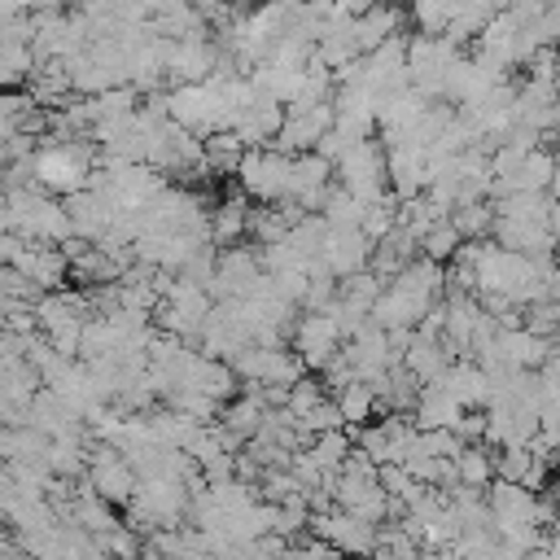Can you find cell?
<instances>
[{"label":"cell","instance_id":"obj_1","mask_svg":"<svg viewBox=\"0 0 560 560\" xmlns=\"http://www.w3.org/2000/svg\"><path fill=\"white\" fill-rule=\"evenodd\" d=\"M464 61L459 44L446 35H411L407 39V70H411V88L424 92L429 101H446V83L455 74V66Z\"/></svg>","mask_w":560,"mask_h":560},{"label":"cell","instance_id":"obj_2","mask_svg":"<svg viewBox=\"0 0 560 560\" xmlns=\"http://www.w3.org/2000/svg\"><path fill=\"white\" fill-rule=\"evenodd\" d=\"M337 184L350 188L359 201H381L385 188H389V153H385V140L381 136H368L359 144H350L337 162Z\"/></svg>","mask_w":560,"mask_h":560},{"label":"cell","instance_id":"obj_3","mask_svg":"<svg viewBox=\"0 0 560 560\" xmlns=\"http://www.w3.org/2000/svg\"><path fill=\"white\" fill-rule=\"evenodd\" d=\"M289 175H293V153H280V149L262 144V149H249V153L241 158L236 184H241V192H249L254 201L276 206V201L289 197Z\"/></svg>","mask_w":560,"mask_h":560},{"label":"cell","instance_id":"obj_4","mask_svg":"<svg viewBox=\"0 0 560 560\" xmlns=\"http://www.w3.org/2000/svg\"><path fill=\"white\" fill-rule=\"evenodd\" d=\"M166 96H171V118L184 122L197 136H214V131H228L232 127L228 122V101H223V92L210 79L206 83H179Z\"/></svg>","mask_w":560,"mask_h":560},{"label":"cell","instance_id":"obj_5","mask_svg":"<svg viewBox=\"0 0 560 560\" xmlns=\"http://www.w3.org/2000/svg\"><path fill=\"white\" fill-rule=\"evenodd\" d=\"M289 346L302 354V363H306L311 372H324V368L346 350V332H341V324H337L328 311H302L298 324H293Z\"/></svg>","mask_w":560,"mask_h":560},{"label":"cell","instance_id":"obj_6","mask_svg":"<svg viewBox=\"0 0 560 560\" xmlns=\"http://www.w3.org/2000/svg\"><path fill=\"white\" fill-rule=\"evenodd\" d=\"M262 276H267V267H262V254L258 249H249V245H223L219 258H214V276L206 280V289H210L214 302H228V298H245Z\"/></svg>","mask_w":560,"mask_h":560},{"label":"cell","instance_id":"obj_7","mask_svg":"<svg viewBox=\"0 0 560 560\" xmlns=\"http://www.w3.org/2000/svg\"><path fill=\"white\" fill-rule=\"evenodd\" d=\"M332 122H337V109H332V101H324V105H311V101H293L289 105V118H284V127H280V136L271 140V149H280V153H311V149H319V140L332 131Z\"/></svg>","mask_w":560,"mask_h":560},{"label":"cell","instance_id":"obj_8","mask_svg":"<svg viewBox=\"0 0 560 560\" xmlns=\"http://www.w3.org/2000/svg\"><path fill=\"white\" fill-rule=\"evenodd\" d=\"M223 61L219 39H166V79L179 83H206Z\"/></svg>","mask_w":560,"mask_h":560},{"label":"cell","instance_id":"obj_9","mask_svg":"<svg viewBox=\"0 0 560 560\" xmlns=\"http://www.w3.org/2000/svg\"><path fill=\"white\" fill-rule=\"evenodd\" d=\"M490 516H494V529H512V525H542V490H529L521 481H503L494 477L490 490Z\"/></svg>","mask_w":560,"mask_h":560},{"label":"cell","instance_id":"obj_10","mask_svg":"<svg viewBox=\"0 0 560 560\" xmlns=\"http://www.w3.org/2000/svg\"><path fill=\"white\" fill-rule=\"evenodd\" d=\"M66 210H70V219H74V236H83V241H105L109 232H114V219H118V201L109 197V192H101V188H83V192H70L66 197Z\"/></svg>","mask_w":560,"mask_h":560},{"label":"cell","instance_id":"obj_11","mask_svg":"<svg viewBox=\"0 0 560 560\" xmlns=\"http://www.w3.org/2000/svg\"><path fill=\"white\" fill-rule=\"evenodd\" d=\"M389 153V192L411 201L420 192H429V149L411 144V140H398V144H385Z\"/></svg>","mask_w":560,"mask_h":560},{"label":"cell","instance_id":"obj_12","mask_svg":"<svg viewBox=\"0 0 560 560\" xmlns=\"http://www.w3.org/2000/svg\"><path fill=\"white\" fill-rule=\"evenodd\" d=\"M372 249H376V241L363 228H332L328 241H324L319 262L341 280V276H354V271L372 267Z\"/></svg>","mask_w":560,"mask_h":560},{"label":"cell","instance_id":"obj_13","mask_svg":"<svg viewBox=\"0 0 560 560\" xmlns=\"http://www.w3.org/2000/svg\"><path fill=\"white\" fill-rule=\"evenodd\" d=\"M451 363H455V354H451V346H446L442 332H429V328H416V332H411V341H407V350H402V368H407L420 385L442 381V376L451 372Z\"/></svg>","mask_w":560,"mask_h":560},{"label":"cell","instance_id":"obj_14","mask_svg":"<svg viewBox=\"0 0 560 560\" xmlns=\"http://www.w3.org/2000/svg\"><path fill=\"white\" fill-rule=\"evenodd\" d=\"M9 267H22L44 293L66 289V280H70V258H66V249H61V245H44V241H31V245L22 249V258L9 262Z\"/></svg>","mask_w":560,"mask_h":560},{"label":"cell","instance_id":"obj_15","mask_svg":"<svg viewBox=\"0 0 560 560\" xmlns=\"http://www.w3.org/2000/svg\"><path fill=\"white\" fill-rule=\"evenodd\" d=\"M254 228V210H249V192H232L210 210V241L214 245H241Z\"/></svg>","mask_w":560,"mask_h":560},{"label":"cell","instance_id":"obj_16","mask_svg":"<svg viewBox=\"0 0 560 560\" xmlns=\"http://www.w3.org/2000/svg\"><path fill=\"white\" fill-rule=\"evenodd\" d=\"M464 402L442 385V381H433V385H424L420 389V398H416V429H455L459 420H464Z\"/></svg>","mask_w":560,"mask_h":560},{"label":"cell","instance_id":"obj_17","mask_svg":"<svg viewBox=\"0 0 560 560\" xmlns=\"http://www.w3.org/2000/svg\"><path fill=\"white\" fill-rule=\"evenodd\" d=\"M267 411H271V407H267V398H262V385H245L232 402H223V416H219V420H223L241 442H249V438L262 429Z\"/></svg>","mask_w":560,"mask_h":560},{"label":"cell","instance_id":"obj_18","mask_svg":"<svg viewBox=\"0 0 560 560\" xmlns=\"http://www.w3.org/2000/svg\"><path fill=\"white\" fill-rule=\"evenodd\" d=\"M551 179H556V153L538 144V149L521 162L516 175H508V179L494 184V197H499V192H551Z\"/></svg>","mask_w":560,"mask_h":560},{"label":"cell","instance_id":"obj_19","mask_svg":"<svg viewBox=\"0 0 560 560\" xmlns=\"http://www.w3.org/2000/svg\"><path fill=\"white\" fill-rule=\"evenodd\" d=\"M442 385L464 402V407H490V372L477 359H455L451 372L442 376Z\"/></svg>","mask_w":560,"mask_h":560},{"label":"cell","instance_id":"obj_20","mask_svg":"<svg viewBox=\"0 0 560 560\" xmlns=\"http://www.w3.org/2000/svg\"><path fill=\"white\" fill-rule=\"evenodd\" d=\"M499 13H503V0H459V4H455V18H451V26H446V39L468 44V39H477Z\"/></svg>","mask_w":560,"mask_h":560},{"label":"cell","instance_id":"obj_21","mask_svg":"<svg viewBox=\"0 0 560 560\" xmlns=\"http://www.w3.org/2000/svg\"><path fill=\"white\" fill-rule=\"evenodd\" d=\"M35 70H39V52H35L31 39H4L0 44V79H4L9 92L13 88H26Z\"/></svg>","mask_w":560,"mask_h":560},{"label":"cell","instance_id":"obj_22","mask_svg":"<svg viewBox=\"0 0 560 560\" xmlns=\"http://www.w3.org/2000/svg\"><path fill=\"white\" fill-rule=\"evenodd\" d=\"M402 22H407V13H402L398 4H376V9H368V13L359 18V44H363V52H372V48H381L385 39L402 35Z\"/></svg>","mask_w":560,"mask_h":560},{"label":"cell","instance_id":"obj_23","mask_svg":"<svg viewBox=\"0 0 560 560\" xmlns=\"http://www.w3.org/2000/svg\"><path fill=\"white\" fill-rule=\"evenodd\" d=\"M48 446H52V438H48L44 429H35V424H9V429L0 433V455H4V464L44 459Z\"/></svg>","mask_w":560,"mask_h":560},{"label":"cell","instance_id":"obj_24","mask_svg":"<svg viewBox=\"0 0 560 560\" xmlns=\"http://www.w3.org/2000/svg\"><path fill=\"white\" fill-rule=\"evenodd\" d=\"M490 201L499 219H529V223H551V206H556L551 192H499Z\"/></svg>","mask_w":560,"mask_h":560},{"label":"cell","instance_id":"obj_25","mask_svg":"<svg viewBox=\"0 0 560 560\" xmlns=\"http://www.w3.org/2000/svg\"><path fill=\"white\" fill-rule=\"evenodd\" d=\"M337 407H341V416H346V429H363V424H372V416L381 411V402H376V389L368 385V381H350V385H341L337 394Z\"/></svg>","mask_w":560,"mask_h":560},{"label":"cell","instance_id":"obj_26","mask_svg":"<svg viewBox=\"0 0 560 560\" xmlns=\"http://www.w3.org/2000/svg\"><path fill=\"white\" fill-rule=\"evenodd\" d=\"M455 468H459V486L490 490V481L499 477V472H494V446H490V442H468V446L455 455Z\"/></svg>","mask_w":560,"mask_h":560},{"label":"cell","instance_id":"obj_27","mask_svg":"<svg viewBox=\"0 0 560 560\" xmlns=\"http://www.w3.org/2000/svg\"><path fill=\"white\" fill-rule=\"evenodd\" d=\"M245 153H249V144H245L232 127H228V131L206 136V171H214V175H236Z\"/></svg>","mask_w":560,"mask_h":560},{"label":"cell","instance_id":"obj_28","mask_svg":"<svg viewBox=\"0 0 560 560\" xmlns=\"http://www.w3.org/2000/svg\"><path fill=\"white\" fill-rule=\"evenodd\" d=\"M451 219L464 232V241H490L494 223H499V210H494V201H468V206H455Z\"/></svg>","mask_w":560,"mask_h":560},{"label":"cell","instance_id":"obj_29","mask_svg":"<svg viewBox=\"0 0 560 560\" xmlns=\"http://www.w3.org/2000/svg\"><path fill=\"white\" fill-rule=\"evenodd\" d=\"M381 293H385V280H381L372 267H363V271H354V276H341V284H337V298L350 302V306H359V311H368V315H372V306L381 302Z\"/></svg>","mask_w":560,"mask_h":560},{"label":"cell","instance_id":"obj_30","mask_svg":"<svg viewBox=\"0 0 560 560\" xmlns=\"http://www.w3.org/2000/svg\"><path fill=\"white\" fill-rule=\"evenodd\" d=\"M455 4L459 0H407V18H411L416 35H446Z\"/></svg>","mask_w":560,"mask_h":560},{"label":"cell","instance_id":"obj_31","mask_svg":"<svg viewBox=\"0 0 560 560\" xmlns=\"http://www.w3.org/2000/svg\"><path fill=\"white\" fill-rule=\"evenodd\" d=\"M332 228H363V214H368V201H359L350 188H341V184H332V192H328V201H324V210H319Z\"/></svg>","mask_w":560,"mask_h":560},{"label":"cell","instance_id":"obj_32","mask_svg":"<svg viewBox=\"0 0 560 560\" xmlns=\"http://www.w3.org/2000/svg\"><path fill=\"white\" fill-rule=\"evenodd\" d=\"M459 249H464V232L455 228V219H442V223H433V228L420 236V254L433 258V262H451Z\"/></svg>","mask_w":560,"mask_h":560},{"label":"cell","instance_id":"obj_33","mask_svg":"<svg viewBox=\"0 0 560 560\" xmlns=\"http://www.w3.org/2000/svg\"><path fill=\"white\" fill-rule=\"evenodd\" d=\"M258 486H262V499H267V503H289V499L306 494V486L298 481V472H293V468H267Z\"/></svg>","mask_w":560,"mask_h":560},{"label":"cell","instance_id":"obj_34","mask_svg":"<svg viewBox=\"0 0 560 560\" xmlns=\"http://www.w3.org/2000/svg\"><path fill=\"white\" fill-rule=\"evenodd\" d=\"M324 389H328L324 376H319V372H306V376L289 389V402H284V407H289L293 416H306V411H315V407L324 402Z\"/></svg>","mask_w":560,"mask_h":560},{"label":"cell","instance_id":"obj_35","mask_svg":"<svg viewBox=\"0 0 560 560\" xmlns=\"http://www.w3.org/2000/svg\"><path fill=\"white\" fill-rule=\"evenodd\" d=\"M525 328H534L538 337L560 341V298H542V302L525 306Z\"/></svg>","mask_w":560,"mask_h":560},{"label":"cell","instance_id":"obj_36","mask_svg":"<svg viewBox=\"0 0 560 560\" xmlns=\"http://www.w3.org/2000/svg\"><path fill=\"white\" fill-rule=\"evenodd\" d=\"M96 538H101V547H105L109 556H118V560H140V556H144L136 525H114L109 534H96Z\"/></svg>","mask_w":560,"mask_h":560},{"label":"cell","instance_id":"obj_37","mask_svg":"<svg viewBox=\"0 0 560 560\" xmlns=\"http://www.w3.org/2000/svg\"><path fill=\"white\" fill-rule=\"evenodd\" d=\"M486 420H490V416H486V407H468V411H464V420L455 424V433H459L464 442H486Z\"/></svg>","mask_w":560,"mask_h":560},{"label":"cell","instance_id":"obj_38","mask_svg":"<svg viewBox=\"0 0 560 560\" xmlns=\"http://www.w3.org/2000/svg\"><path fill=\"white\" fill-rule=\"evenodd\" d=\"M376 4H381V0H337V9H341V13H350V18H363V13H368V9H376Z\"/></svg>","mask_w":560,"mask_h":560},{"label":"cell","instance_id":"obj_39","mask_svg":"<svg viewBox=\"0 0 560 560\" xmlns=\"http://www.w3.org/2000/svg\"><path fill=\"white\" fill-rule=\"evenodd\" d=\"M188 4H192V9H197V13H206V18H210V22H214V18H219V13H223V9H228V0H188Z\"/></svg>","mask_w":560,"mask_h":560},{"label":"cell","instance_id":"obj_40","mask_svg":"<svg viewBox=\"0 0 560 560\" xmlns=\"http://www.w3.org/2000/svg\"><path fill=\"white\" fill-rule=\"evenodd\" d=\"M232 9H254V0H228Z\"/></svg>","mask_w":560,"mask_h":560}]
</instances>
